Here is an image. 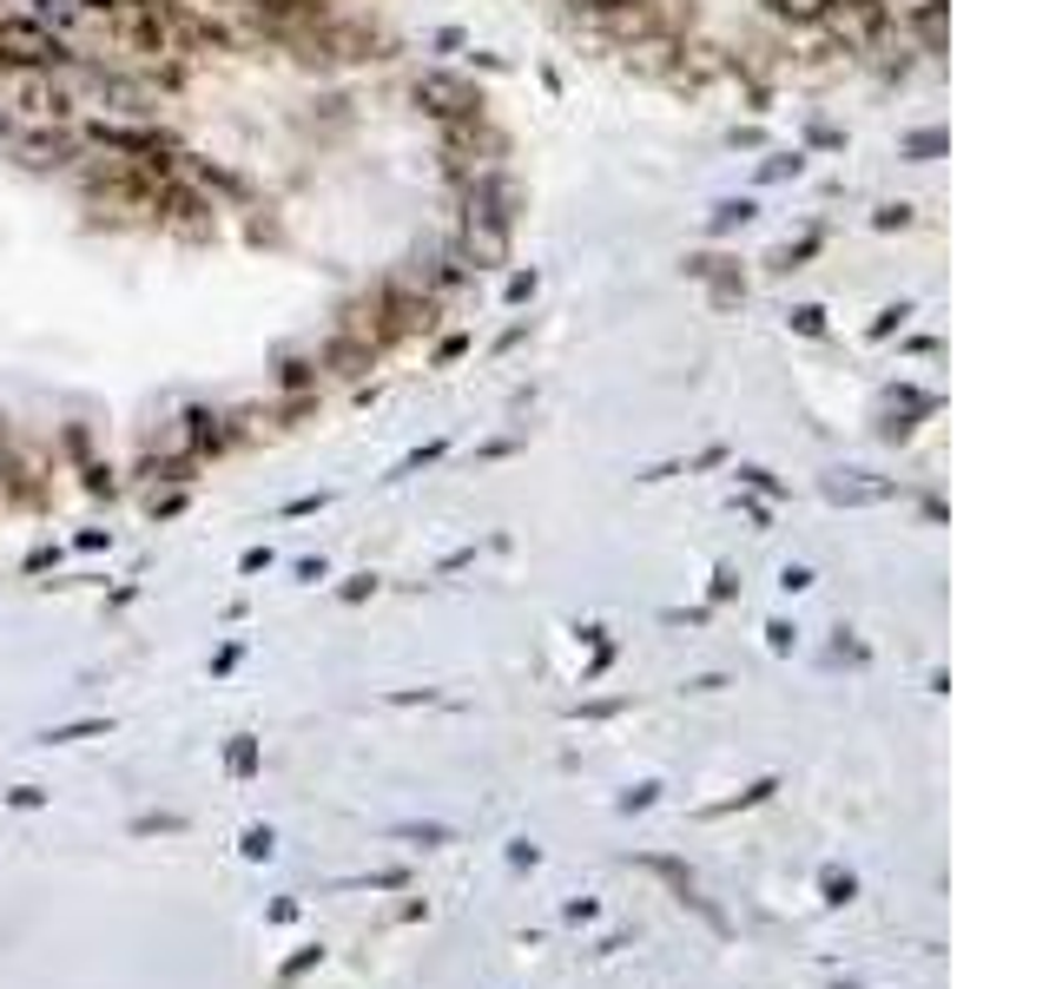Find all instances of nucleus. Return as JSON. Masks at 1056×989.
<instances>
[{
    "label": "nucleus",
    "mask_w": 1056,
    "mask_h": 989,
    "mask_svg": "<svg viewBox=\"0 0 1056 989\" xmlns=\"http://www.w3.org/2000/svg\"><path fill=\"white\" fill-rule=\"evenodd\" d=\"M245 858H271V832H252V838H245Z\"/></svg>",
    "instance_id": "nucleus-1"
}]
</instances>
